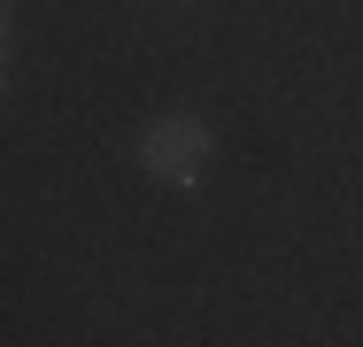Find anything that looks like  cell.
<instances>
[{"label": "cell", "mask_w": 363, "mask_h": 347, "mask_svg": "<svg viewBox=\"0 0 363 347\" xmlns=\"http://www.w3.org/2000/svg\"><path fill=\"white\" fill-rule=\"evenodd\" d=\"M209 124L201 116H155L140 139V170L155 178V186H194L201 170H209Z\"/></svg>", "instance_id": "1"}]
</instances>
